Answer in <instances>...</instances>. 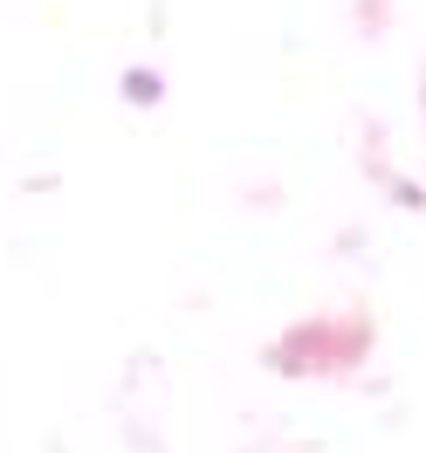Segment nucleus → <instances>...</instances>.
Listing matches in <instances>:
<instances>
[{"instance_id":"f257e3e1","label":"nucleus","mask_w":426,"mask_h":453,"mask_svg":"<svg viewBox=\"0 0 426 453\" xmlns=\"http://www.w3.org/2000/svg\"><path fill=\"white\" fill-rule=\"evenodd\" d=\"M124 96H138V104H159V76H151V69H131V76H124Z\"/></svg>"}]
</instances>
